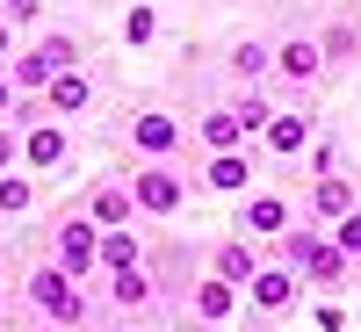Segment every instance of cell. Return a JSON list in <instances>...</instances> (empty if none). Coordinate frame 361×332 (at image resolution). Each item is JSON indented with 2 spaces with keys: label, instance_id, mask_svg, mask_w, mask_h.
<instances>
[{
  "label": "cell",
  "instance_id": "1",
  "mask_svg": "<svg viewBox=\"0 0 361 332\" xmlns=\"http://www.w3.org/2000/svg\"><path fill=\"white\" fill-rule=\"evenodd\" d=\"M29 304L73 325V318L87 311V296H80V275H73V267H37V275H29Z\"/></svg>",
  "mask_w": 361,
  "mask_h": 332
},
{
  "label": "cell",
  "instance_id": "2",
  "mask_svg": "<svg viewBox=\"0 0 361 332\" xmlns=\"http://www.w3.org/2000/svg\"><path fill=\"white\" fill-rule=\"evenodd\" d=\"M289 253H296V275H311V282H340V275H347V246H340V238L304 231Z\"/></svg>",
  "mask_w": 361,
  "mask_h": 332
},
{
  "label": "cell",
  "instance_id": "3",
  "mask_svg": "<svg viewBox=\"0 0 361 332\" xmlns=\"http://www.w3.org/2000/svg\"><path fill=\"white\" fill-rule=\"evenodd\" d=\"M130 202H137V209H152V217H173V209H180V180H173L166 166H137Z\"/></svg>",
  "mask_w": 361,
  "mask_h": 332
},
{
  "label": "cell",
  "instance_id": "4",
  "mask_svg": "<svg viewBox=\"0 0 361 332\" xmlns=\"http://www.w3.org/2000/svg\"><path fill=\"white\" fill-rule=\"evenodd\" d=\"M318 66H325V44L318 37H282L275 44V73L282 80H318Z\"/></svg>",
  "mask_w": 361,
  "mask_h": 332
},
{
  "label": "cell",
  "instance_id": "5",
  "mask_svg": "<svg viewBox=\"0 0 361 332\" xmlns=\"http://www.w3.org/2000/svg\"><path fill=\"white\" fill-rule=\"evenodd\" d=\"M246 296H253V311H289L296 304V267H260L246 282Z\"/></svg>",
  "mask_w": 361,
  "mask_h": 332
},
{
  "label": "cell",
  "instance_id": "6",
  "mask_svg": "<svg viewBox=\"0 0 361 332\" xmlns=\"http://www.w3.org/2000/svg\"><path fill=\"white\" fill-rule=\"evenodd\" d=\"M94 260H102V231H94V224H66V231H58V267L87 275Z\"/></svg>",
  "mask_w": 361,
  "mask_h": 332
},
{
  "label": "cell",
  "instance_id": "7",
  "mask_svg": "<svg viewBox=\"0 0 361 332\" xmlns=\"http://www.w3.org/2000/svg\"><path fill=\"white\" fill-rule=\"evenodd\" d=\"M173 137H180V130H173V116H166V109H145L137 123H130V145H137L145 159H166V152H173Z\"/></svg>",
  "mask_w": 361,
  "mask_h": 332
},
{
  "label": "cell",
  "instance_id": "8",
  "mask_svg": "<svg viewBox=\"0 0 361 332\" xmlns=\"http://www.w3.org/2000/svg\"><path fill=\"white\" fill-rule=\"evenodd\" d=\"M238 224H246L253 238H282V231H289V202H282V195H253L246 209H238Z\"/></svg>",
  "mask_w": 361,
  "mask_h": 332
},
{
  "label": "cell",
  "instance_id": "9",
  "mask_svg": "<svg viewBox=\"0 0 361 332\" xmlns=\"http://www.w3.org/2000/svg\"><path fill=\"white\" fill-rule=\"evenodd\" d=\"M311 209H318V217H333V224H340L347 209H354V188H347L340 173H318V180H311Z\"/></svg>",
  "mask_w": 361,
  "mask_h": 332
},
{
  "label": "cell",
  "instance_id": "10",
  "mask_svg": "<svg viewBox=\"0 0 361 332\" xmlns=\"http://www.w3.org/2000/svg\"><path fill=\"white\" fill-rule=\"evenodd\" d=\"M260 137H267V152H282V159H289V152H304V145H311V116H275Z\"/></svg>",
  "mask_w": 361,
  "mask_h": 332
},
{
  "label": "cell",
  "instance_id": "11",
  "mask_svg": "<svg viewBox=\"0 0 361 332\" xmlns=\"http://www.w3.org/2000/svg\"><path fill=\"white\" fill-rule=\"evenodd\" d=\"M51 80H58V58H51V44L15 58V87H22V94H37V87H51Z\"/></svg>",
  "mask_w": 361,
  "mask_h": 332
},
{
  "label": "cell",
  "instance_id": "12",
  "mask_svg": "<svg viewBox=\"0 0 361 332\" xmlns=\"http://www.w3.org/2000/svg\"><path fill=\"white\" fill-rule=\"evenodd\" d=\"M238 137H246V130H238L231 109H209L202 116V145H209V152H238Z\"/></svg>",
  "mask_w": 361,
  "mask_h": 332
},
{
  "label": "cell",
  "instance_id": "13",
  "mask_svg": "<svg viewBox=\"0 0 361 332\" xmlns=\"http://www.w3.org/2000/svg\"><path fill=\"white\" fill-rule=\"evenodd\" d=\"M87 102H94V80H87V73H58V80H51V109L73 116V109H87Z\"/></svg>",
  "mask_w": 361,
  "mask_h": 332
},
{
  "label": "cell",
  "instance_id": "14",
  "mask_svg": "<svg viewBox=\"0 0 361 332\" xmlns=\"http://www.w3.org/2000/svg\"><path fill=\"white\" fill-rule=\"evenodd\" d=\"M246 180H253L246 152H217V159H209V188H246Z\"/></svg>",
  "mask_w": 361,
  "mask_h": 332
},
{
  "label": "cell",
  "instance_id": "15",
  "mask_svg": "<svg viewBox=\"0 0 361 332\" xmlns=\"http://www.w3.org/2000/svg\"><path fill=\"white\" fill-rule=\"evenodd\" d=\"M130 209H137V202H130V188H102V195H94V224L123 231V224H130Z\"/></svg>",
  "mask_w": 361,
  "mask_h": 332
},
{
  "label": "cell",
  "instance_id": "16",
  "mask_svg": "<svg viewBox=\"0 0 361 332\" xmlns=\"http://www.w3.org/2000/svg\"><path fill=\"white\" fill-rule=\"evenodd\" d=\"M195 318H202V325H217V318H231V282H224V275L195 289Z\"/></svg>",
  "mask_w": 361,
  "mask_h": 332
},
{
  "label": "cell",
  "instance_id": "17",
  "mask_svg": "<svg viewBox=\"0 0 361 332\" xmlns=\"http://www.w3.org/2000/svg\"><path fill=\"white\" fill-rule=\"evenodd\" d=\"M231 73L238 80H267V73H275V51H267V44H238L231 51Z\"/></svg>",
  "mask_w": 361,
  "mask_h": 332
},
{
  "label": "cell",
  "instance_id": "18",
  "mask_svg": "<svg viewBox=\"0 0 361 332\" xmlns=\"http://www.w3.org/2000/svg\"><path fill=\"white\" fill-rule=\"evenodd\" d=\"M109 296H116V304H123V311H137L145 296H152V275H145V267H123V275L109 282Z\"/></svg>",
  "mask_w": 361,
  "mask_h": 332
},
{
  "label": "cell",
  "instance_id": "19",
  "mask_svg": "<svg viewBox=\"0 0 361 332\" xmlns=\"http://www.w3.org/2000/svg\"><path fill=\"white\" fill-rule=\"evenodd\" d=\"M58 159H66V137H58L51 123H37L29 130V166H58Z\"/></svg>",
  "mask_w": 361,
  "mask_h": 332
},
{
  "label": "cell",
  "instance_id": "20",
  "mask_svg": "<svg viewBox=\"0 0 361 332\" xmlns=\"http://www.w3.org/2000/svg\"><path fill=\"white\" fill-rule=\"evenodd\" d=\"M102 267H116V275L137 267V238H130V231H109V238H102Z\"/></svg>",
  "mask_w": 361,
  "mask_h": 332
},
{
  "label": "cell",
  "instance_id": "21",
  "mask_svg": "<svg viewBox=\"0 0 361 332\" xmlns=\"http://www.w3.org/2000/svg\"><path fill=\"white\" fill-rule=\"evenodd\" d=\"M217 275H224V282H253L260 267H253V253H246V246H238V238H231V246L217 253Z\"/></svg>",
  "mask_w": 361,
  "mask_h": 332
},
{
  "label": "cell",
  "instance_id": "22",
  "mask_svg": "<svg viewBox=\"0 0 361 332\" xmlns=\"http://www.w3.org/2000/svg\"><path fill=\"white\" fill-rule=\"evenodd\" d=\"M231 116H238V130H267V123H275V109H267L260 94H238V102H231Z\"/></svg>",
  "mask_w": 361,
  "mask_h": 332
},
{
  "label": "cell",
  "instance_id": "23",
  "mask_svg": "<svg viewBox=\"0 0 361 332\" xmlns=\"http://www.w3.org/2000/svg\"><path fill=\"white\" fill-rule=\"evenodd\" d=\"M29 209V180L22 173H0V217H22Z\"/></svg>",
  "mask_w": 361,
  "mask_h": 332
},
{
  "label": "cell",
  "instance_id": "24",
  "mask_svg": "<svg viewBox=\"0 0 361 332\" xmlns=\"http://www.w3.org/2000/svg\"><path fill=\"white\" fill-rule=\"evenodd\" d=\"M318 44H325V58H354V29H347V22H333Z\"/></svg>",
  "mask_w": 361,
  "mask_h": 332
},
{
  "label": "cell",
  "instance_id": "25",
  "mask_svg": "<svg viewBox=\"0 0 361 332\" xmlns=\"http://www.w3.org/2000/svg\"><path fill=\"white\" fill-rule=\"evenodd\" d=\"M340 246H347V260H361V209L340 217Z\"/></svg>",
  "mask_w": 361,
  "mask_h": 332
},
{
  "label": "cell",
  "instance_id": "26",
  "mask_svg": "<svg viewBox=\"0 0 361 332\" xmlns=\"http://www.w3.org/2000/svg\"><path fill=\"white\" fill-rule=\"evenodd\" d=\"M123 29H130V44H152V29H159V22H152V8H137Z\"/></svg>",
  "mask_w": 361,
  "mask_h": 332
},
{
  "label": "cell",
  "instance_id": "27",
  "mask_svg": "<svg viewBox=\"0 0 361 332\" xmlns=\"http://www.w3.org/2000/svg\"><path fill=\"white\" fill-rule=\"evenodd\" d=\"M8 159H15V137H8V130H0V166H8Z\"/></svg>",
  "mask_w": 361,
  "mask_h": 332
},
{
  "label": "cell",
  "instance_id": "28",
  "mask_svg": "<svg viewBox=\"0 0 361 332\" xmlns=\"http://www.w3.org/2000/svg\"><path fill=\"white\" fill-rule=\"evenodd\" d=\"M8 8H15V15H37V0H8Z\"/></svg>",
  "mask_w": 361,
  "mask_h": 332
},
{
  "label": "cell",
  "instance_id": "29",
  "mask_svg": "<svg viewBox=\"0 0 361 332\" xmlns=\"http://www.w3.org/2000/svg\"><path fill=\"white\" fill-rule=\"evenodd\" d=\"M0 58H8V22H0Z\"/></svg>",
  "mask_w": 361,
  "mask_h": 332
},
{
  "label": "cell",
  "instance_id": "30",
  "mask_svg": "<svg viewBox=\"0 0 361 332\" xmlns=\"http://www.w3.org/2000/svg\"><path fill=\"white\" fill-rule=\"evenodd\" d=\"M0 109H8V80H0Z\"/></svg>",
  "mask_w": 361,
  "mask_h": 332
},
{
  "label": "cell",
  "instance_id": "31",
  "mask_svg": "<svg viewBox=\"0 0 361 332\" xmlns=\"http://www.w3.org/2000/svg\"><path fill=\"white\" fill-rule=\"evenodd\" d=\"M116 332H137V325H116Z\"/></svg>",
  "mask_w": 361,
  "mask_h": 332
}]
</instances>
